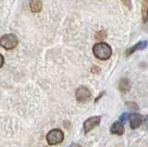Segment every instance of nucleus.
<instances>
[{
    "label": "nucleus",
    "mask_w": 148,
    "mask_h": 147,
    "mask_svg": "<svg viewBox=\"0 0 148 147\" xmlns=\"http://www.w3.org/2000/svg\"><path fill=\"white\" fill-rule=\"evenodd\" d=\"M92 53L95 57L100 60H108L112 55V48L108 44L99 42L92 46Z\"/></svg>",
    "instance_id": "f257e3e1"
},
{
    "label": "nucleus",
    "mask_w": 148,
    "mask_h": 147,
    "mask_svg": "<svg viewBox=\"0 0 148 147\" xmlns=\"http://www.w3.org/2000/svg\"><path fill=\"white\" fill-rule=\"evenodd\" d=\"M18 44V37L13 34H5L0 37V46L6 50H11L15 48Z\"/></svg>",
    "instance_id": "f03ea898"
},
{
    "label": "nucleus",
    "mask_w": 148,
    "mask_h": 147,
    "mask_svg": "<svg viewBox=\"0 0 148 147\" xmlns=\"http://www.w3.org/2000/svg\"><path fill=\"white\" fill-rule=\"evenodd\" d=\"M64 140V132L59 129H53L46 135V141L49 145H56Z\"/></svg>",
    "instance_id": "7ed1b4c3"
},
{
    "label": "nucleus",
    "mask_w": 148,
    "mask_h": 147,
    "mask_svg": "<svg viewBox=\"0 0 148 147\" xmlns=\"http://www.w3.org/2000/svg\"><path fill=\"white\" fill-rule=\"evenodd\" d=\"M75 95H76V99H77L78 102L85 103V102H87V101H89L91 99L92 94H91L90 90L88 89L87 87L81 86L76 90Z\"/></svg>",
    "instance_id": "20e7f679"
},
{
    "label": "nucleus",
    "mask_w": 148,
    "mask_h": 147,
    "mask_svg": "<svg viewBox=\"0 0 148 147\" xmlns=\"http://www.w3.org/2000/svg\"><path fill=\"white\" fill-rule=\"evenodd\" d=\"M101 121V117L100 116H94L91 117L84 121L83 123V131L85 133L90 132L92 131L95 127H97L100 124Z\"/></svg>",
    "instance_id": "39448f33"
},
{
    "label": "nucleus",
    "mask_w": 148,
    "mask_h": 147,
    "mask_svg": "<svg viewBox=\"0 0 148 147\" xmlns=\"http://www.w3.org/2000/svg\"><path fill=\"white\" fill-rule=\"evenodd\" d=\"M147 47H148V41H146V40H145V41H140V42H138L137 44L132 45V47H130L129 49H127L126 52H125V56H126V57H130L134 52L138 51V50L142 51V50H145Z\"/></svg>",
    "instance_id": "423d86ee"
},
{
    "label": "nucleus",
    "mask_w": 148,
    "mask_h": 147,
    "mask_svg": "<svg viewBox=\"0 0 148 147\" xmlns=\"http://www.w3.org/2000/svg\"><path fill=\"white\" fill-rule=\"evenodd\" d=\"M129 119H130V125H131V128L132 130H136V129H138L142 125L143 116L139 113H134V114L130 115Z\"/></svg>",
    "instance_id": "0eeeda50"
},
{
    "label": "nucleus",
    "mask_w": 148,
    "mask_h": 147,
    "mask_svg": "<svg viewBox=\"0 0 148 147\" xmlns=\"http://www.w3.org/2000/svg\"><path fill=\"white\" fill-rule=\"evenodd\" d=\"M125 131V129L123 124H121L119 121H115L110 127V132L112 134L116 135H122Z\"/></svg>",
    "instance_id": "6e6552de"
},
{
    "label": "nucleus",
    "mask_w": 148,
    "mask_h": 147,
    "mask_svg": "<svg viewBox=\"0 0 148 147\" xmlns=\"http://www.w3.org/2000/svg\"><path fill=\"white\" fill-rule=\"evenodd\" d=\"M131 89V82L126 78H123L119 82V90L121 93H127Z\"/></svg>",
    "instance_id": "1a4fd4ad"
},
{
    "label": "nucleus",
    "mask_w": 148,
    "mask_h": 147,
    "mask_svg": "<svg viewBox=\"0 0 148 147\" xmlns=\"http://www.w3.org/2000/svg\"><path fill=\"white\" fill-rule=\"evenodd\" d=\"M30 7L32 12L34 13H38L42 10V8H43V3L40 0H32L30 2Z\"/></svg>",
    "instance_id": "9d476101"
},
{
    "label": "nucleus",
    "mask_w": 148,
    "mask_h": 147,
    "mask_svg": "<svg viewBox=\"0 0 148 147\" xmlns=\"http://www.w3.org/2000/svg\"><path fill=\"white\" fill-rule=\"evenodd\" d=\"M142 19L145 23L148 21V0L142 2Z\"/></svg>",
    "instance_id": "9b49d317"
},
{
    "label": "nucleus",
    "mask_w": 148,
    "mask_h": 147,
    "mask_svg": "<svg viewBox=\"0 0 148 147\" xmlns=\"http://www.w3.org/2000/svg\"><path fill=\"white\" fill-rule=\"evenodd\" d=\"M129 117H130V113H128V112H124L123 114H121L120 115V117H119V122L121 123V124H124L125 122L127 121V119L129 118Z\"/></svg>",
    "instance_id": "f8f14e48"
},
{
    "label": "nucleus",
    "mask_w": 148,
    "mask_h": 147,
    "mask_svg": "<svg viewBox=\"0 0 148 147\" xmlns=\"http://www.w3.org/2000/svg\"><path fill=\"white\" fill-rule=\"evenodd\" d=\"M126 105L131 109V110H139V107L136 103H133V102H127Z\"/></svg>",
    "instance_id": "ddd939ff"
},
{
    "label": "nucleus",
    "mask_w": 148,
    "mask_h": 147,
    "mask_svg": "<svg viewBox=\"0 0 148 147\" xmlns=\"http://www.w3.org/2000/svg\"><path fill=\"white\" fill-rule=\"evenodd\" d=\"M142 125H143V130H148V116H145V118H143V122H142Z\"/></svg>",
    "instance_id": "4468645a"
},
{
    "label": "nucleus",
    "mask_w": 148,
    "mask_h": 147,
    "mask_svg": "<svg viewBox=\"0 0 148 147\" xmlns=\"http://www.w3.org/2000/svg\"><path fill=\"white\" fill-rule=\"evenodd\" d=\"M4 63H5V59H4V57H3V55L0 54V68H1L4 65Z\"/></svg>",
    "instance_id": "2eb2a0df"
},
{
    "label": "nucleus",
    "mask_w": 148,
    "mask_h": 147,
    "mask_svg": "<svg viewBox=\"0 0 148 147\" xmlns=\"http://www.w3.org/2000/svg\"><path fill=\"white\" fill-rule=\"evenodd\" d=\"M105 94V92H103V93H101L100 94H99V96H98V97H97L96 99H95V102H97V101H98V99L100 98V97H102V96H103V94Z\"/></svg>",
    "instance_id": "dca6fc26"
}]
</instances>
